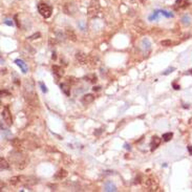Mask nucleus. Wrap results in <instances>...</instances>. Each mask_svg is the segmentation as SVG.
Listing matches in <instances>:
<instances>
[{
  "instance_id": "f257e3e1",
  "label": "nucleus",
  "mask_w": 192,
  "mask_h": 192,
  "mask_svg": "<svg viewBox=\"0 0 192 192\" xmlns=\"http://www.w3.org/2000/svg\"><path fill=\"white\" fill-rule=\"evenodd\" d=\"M143 187L146 191H158V183L153 176H148L143 180Z\"/></svg>"
},
{
  "instance_id": "f03ea898",
  "label": "nucleus",
  "mask_w": 192,
  "mask_h": 192,
  "mask_svg": "<svg viewBox=\"0 0 192 192\" xmlns=\"http://www.w3.org/2000/svg\"><path fill=\"white\" fill-rule=\"evenodd\" d=\"M38 12L40 13L42 17L44 18H49L52 16L53 9L51 5H48L46 3H39L38 4Z\"/></svg>"
},
{
  "instance_id": "7ed1b4c3",
  "label": "nucleus",
  "mask_w": 192,
  "mask_h": 192,
  "mask_svg": "<svg viewBox=\"0 0 192 192\" xmlns=\"http://www.w3.org/2000/svg\"><path fill=\"white\" fill-rule=\"evenodd\" d=\"M2 118H3L4 122L7 124V125H12L13 124V118H12V113H11L10 107L4 106L3 110H2Z\"/></svg>"
},
{
  "instance_id": "20e7f679",
  "label": "nucleus",
  "mask_w": 192,
  "mask_h": 192,
  "mask_svg": "<svg viewBox=\"0 0 192 192\" xmlns=\"http://www.w3.org/2000/svg\"><path fill=\"white\" fill-rule=\"evenodd\" d=\"M26 180H28L26 176H23V175H17V176L11 178L9 183H10L12 186H18V185H20V184H23V183L28 182Z\"/></svg>"
},
{
  "instance_id": "39448f33",
  "label": "nucleus",
  "mask_w": 192,
  "mask_h": 192,
  "mask_svg": "<svg viewBox=\"0 0 192 192\" xmlns=\"http://www.w3.org/2000/svg\"><path fill=\"white\" fill-rule=\"evenodd\" d=\"M100 10V5L98 1H93V3L90 4L87 9V13H88L89 16H96L98 14V12Z\"/></svg>"
},
{
  "instance_id": "423d86ee",
  "label": "nucleus",
  "mask_w": 192,
  "mask_h": 192,
  "mask_svg": "<svg viewBox=\"0 0 192 192\" xmlns=\"http://www.w3.org/2000/svg\"><path fill=\"white\" fill-rule=\"evenodd\" d=\"M25 99H26V102H28L30 105H33V106L39 105L37 95L35 93H28V95H26V97H25Z\"/></svg>"
},
{
  "instance_id": "0eeeda50",
  "label": "nucleus",
  "mask_w": 192,
  "mask_h": 192,
  "mask_svg": "<svg viewBox=\"0 0 192 192\" xmlns=\"http://www.w3.org/2000/svg\"><path fill=\"white\" fill-rule=\"evenodd\" d=\"M76 60L79 62V64L81 65H85V64H88V57L84 54V53L78 52L76 54Z\"/></svg>"
},
{
  "instance_id": "6e6552de",
  "label": "nucleus",
  "mask_w": 192,
  "mask_h": 192,
  "mask_svg": "<svg viewBox=\"0 0 192 192\" xmlns=\"http://www.w3.org/2000/svg\"><path fill=\"white\" fill-rule=\"evenodd\" d=\"M93 101H95V96L93 93H86L81 98V102L84 105H88V104L93 103Z\"/></svg>"
},
{
  "instance_id": "1a4fd4ad",
  "label": "nucleus",
  "mask_w": 192,
  "mask_h": 192,
  "mask_svg": "<svg viewBox=\"0 0 192 192\" xmlns=\"http://www.w3.org/2000/svg\"><path fill=\"white\" fill-rule=\"evenodd\" d=\"M52 69H53L54 75L57 77V79H60L62 76H63V74H64V70H63V68H62L61 66H59V65H53Z\"/></svg>"
},
{
  "instance_id": "9d476101",
  "label": "nucleus",
  "mask_w": 192,
  "mask_h": 192,
  "mask_svg": "<svg viewBox=\"0 0 192 192\" xmlns=\"http://www.w3.org/2000/svg\"><path fill=\"white\" fill-rule=\"evenodd\" d=\"M189 5L188 0H176L175 1V7L178 10H184Z\"/></svg>"
},
{
  "instance_id": "9b49d317",
  "label": "nucleus",
  "mask_w": 192,
  "mask_h": 192,
  "mask_svg": "<svg viewBox=\"0 0 192 192\" xmlns=\"http://www.w3.org/2000/svg\"><path fill=\"white\" fill-rule=\"evenodd\" d=\"M65 36L68 40H70V41H74V42L77 41V35L75 34V32L72 31V28H66Z\"/></svg>"
},
{
  "instance_id": "f8f14e48",
  "label": "nucleus",
  "mask_w": 192,
  "mask_h": 192,
  "mask_svg": "<svg viewBox=\"0 0 192 192\" xmlns=\"http://www.w3.org/2000/svg\"><path fill=\"white\" fill-rule=\"evenodd\" d=\"M12 145H13L18 151H21L23 149V144H22L20 139H18V137H15V139L12 140Z\"/></svg>"
},
{
  "instance_id": "ddd939ff",
  "label": "nucleus",
  "mask_w": 192,
  "mask_h": 192,
  "mask_svg": "<svg viewBox=\"0 0 192 192\" xmlns=\"http://www.w3.org/2000/svg\"><path fill=\"white\" fill-rule=\"evenodd\" d=\"M67 176V171H66L65 169H60L58 172H56L55 174V178L56 180H63V178H65Z\"/></svg>"
},
{
  "instance_id": "4468645a",
  "label": "nucleus",
  "mask_w": 192,
  "mask_h": 192,
  "mask_svg": "<svg viewBox=\"0 0 192 192\" xmlns=\"http://www.w3.org/2000/svg\"><path fill=\"white\" fill-rule=\"evenodd\" d=\"M15 63L20 67L22 72H24V74L28 72V65H26V63H24L22 60H20V59H16V60H15Z\"/></svg>"
},
{
  "instance_id": "2eb2a0df",
  "label": "nucleus",
  "mask_w": 192,
  "mask_h": 192,
  "mask_svg": "<svg viewBox=\"0 0 192 192\" xmlns=\"http://www.w3.org/2000/svg\"><path fill=\"white\" fill-rule=\"evenodd\" d=\"M160 144H161V139L160 137H156V135L152 137V140H151V151L155 150Z\"/></svg>"
},
{
  "instance_id": "dca6fc26",
  "label": "nucleus",
  "mask_w": 192,
  "mask_h": 192,
  "mask_svg": "<svg viewBox=\"0 0 192 192\" xmlns=\"http://www.w3.org/2000/svg\"><path fill=\"white\" fill-rule=\"evenodd\" d=\"M60 87H61L62 91L65 93L67 97L70 95V86H69L68 83H62V84H60Z\"/></svg>"
},
{
  "instance_id": "f3484780",
  "label": "nucleus",
  "mask_w": 192,
  "mask_h": 192,
  "mask_svg": "<svg viewBox=\"0 0 192 192\" xmlns=\"http://www.w3.org/2000/svg\"><path fill=\"white\" fill-rule=\"evenodd\" d=\"M105 191H107V192L117 191V187L113 185L111 182H106L105 183Z\"/></svg>"
},
{
  "instance_id": "a211bd4d",
  "label": "nucleus",
  "mask_w": 192,
  "mask_h": 192,
  "mask_svg": "<svg viewBox=\"0 0 192 192\" xmlns=\"http://www.w3.org/2000/svg\"><path fill=\"white\" fill-rule=\"evenodd\" d=\"M0 167H1V170L10 168V164L7 163V160H5L4 158H1V160H0Z\"/></svg>"
},
{
  "instance_id": "6ab92c4d",
  "label": "nucleus",
  "mask_w": 192,
  "mask_h": 192,
  "mask_svg": "<svg viewBox=\"0 0 192 192\" xmlns=\"http://www.w3.org/2000/svg\"><path fill=\"white\" fill-rule=\"evenodd\" d=\"M85 79H86V81L88 80V81H89V82H90V83H93V84H95V83L97 82V76L95 75V74H91V75L86 76Z\"/></svg>"
},
{
  "instance_id": "aec40b11",
  "label": "nucleus",
  "mask_w": 192,
  "mask_h": 192,
  "mask_svg": "<svg viewBox=\"0 0 192 192\" xmlns=\"http://www.w3.org/2000/svg\"><path fill=\"white\" fill-rule=\"evenodd\" d=\"M172 137H173V133L172 132H166V133L163 134V140L165 142H169V141L171 140Z\"/></svg>"
},
{
  "instance_id": "412c9836",
  "label": "nucleus",
  "mask_w": 192,
  "mask_h": 192,
  "mask_svg": "<svg viewBox=\"0 0 192 192\" xmlns=\"http://www.w3.org/2000/svg\"><path fill=\"white\" fill-rule=\"evenodd\" d=\"M161 45H162V46H165V47H168V46H171V45H172V41H171V40H169V39L162 40Z\"/></svg>"
},
{
  "instance_id": "4be33fe9",
  "label": "nucleus",
  "mask_w": 192,
  "mask_h": 192,
  "mask_svg": "<svg viewBox=\"0 0 192 192\" xmlns=\"http://www.w3.org/2000/svg\"><path fill=\"white\" fill-rule=\"evenodd\" d=\"M190 21H191V18H190V16H188V15H185V16L182 18V22L183 24H185V25L190 24Z\"/></svg>"
},
{
  "instance_id": "5701e85b",
  "label": "nucleus",
  "mask_w": 192,
  "mask_h": 192,
  "mask_svg": "<svg viewBox=\"0 0 192 192\" xmlns=\"http://www.w3.org/2000/svg\"><path fill=\"white\" fill-rule=\"evenodd\" d=\"M39 85L41 86V89H42V91H43V93H47V91H48V90H47V87H46V86L44 85V83H43V82H40V83H39Z\"/></svg>"
},
{
  "instance_id": "b1692460",
  "label": "nucleus",
  "mask_w": 192,
  "mask_h": 192,
  "mask_svg": "<svg viewBox=\"0 0 192 192\" xmlns=\"http://www.w3.org/2000/svg\"><path fill=\"white\" fill-rule=\"evenodd\" d=\"M40 36H41L40 33H36V34H34L33 36H31L30 39H38V38H40Z\"/></svg>"
},
{
  "instance_id": "393cba45",
  "label": "nucleus",
  "mask_w": 192,
  "mask_h": 192,
  "mask_svg": "<svg viewBox=\"0 0 192 192\" xmlns=\"http://www.w3.org/2000/svg\"><path fill=\"white\" fill-rule=\"evenodd\" d=\"M173 70H174V67H171V68H168V69H167V70H166V72H164V75H168V74H170V72H173Z\"/></svg>"
},
{
  "instance_id": "a878e982",
  "label": "nucleus",
  "mask_w": 192,
  "mask_h": 192,
  "mask_svg": "<svg viewBox=\"0 0 192 192\" xmlns=\"http://www.w3.org/2000/svg\"><path fill=\"white\" fill-rule=\"evenodd\" d=\"M187 149H188L190 155H192V146H191V145H188V146H187Z\"/></svg>"
},
{
  "instance_id": "bb28decb",
  "label": "nucleus",
  "mask_w": 192,
  "mask_h": 192,
  "mask_svg": "<svg viewBox=\"0 0 192 192\" xmlns=\"http://www.w3.org/2000/svg\"><path fill=\"white\" fill-rule=\"evenodd\" d=\"M172 86H173V87H174V89H176V90L181 88V87H180V85H178V84H175V83H173V84H172Z\"/></svg>"
},
{
  "instance_id": "cd10ccee",
  "label": "nucleus",
  "mask_w": 192,
  "mask_h": 192,
  "mask_svg": "<svg viewBox=\"0 0 192 192\" xmlns=\"http://www.w3.org/2000/svg\"><path fill=\"white\" fill-rule=\"evenodd\" d=\"M5 24H7V25H13V22H11V20H7L5 21Z\"/></svg>"
},
{
  "instance_id": "c85d7f7f",
  "label": "nucleus",
  "mask_w": 192,
  "mask_h": 192,
  "mask_svg": "<svg viewBox=\"0 0 192 192\" xmlns=\"http://www.w3.org/2000/svg\"><path fill=\"white\" fill-rule=\"evenodd\" d=\"M52 58L54 59V60H56V59H57V56H56V53H55V52L53 53V56H52Z\"/></svg>"
},
{
  "instance_id": "c756f323",
  "label": "nucleus",
  "mask_w": 192,
  "mask_h": 192,
  "mask_svg": "<svg viewBox=\"0 0 192 192\" xmlns=\"http://www.w3.org/2000/svg\"><path fill=\"white\" fill-rule=\"evenodd\" d=\"M125 148H126V149H129V150H130V146H128V145H127V144H125Z\"/></svg>"
},
{
  "instance_id": "7c9ffc66",
  "label": "nucleus",
  "mask_w": 192,
  "mask_h": 192,
  "mask_svg": "<svg viewBox=\"0 0 192 192\" xmlns=\"http://www.w3.org/2000/svg\"><path fill=\"white\" fill-rule=\"evenodd\" d=\"M99 89H100L99 86H98V87H93V90H95V91H96V90H99Z\"/></svg>"
},
{
  "instance_id": "2f4dec72",
  "label": "nucleus",
  "mask_w": 192,
  "mask_h": 192,
  "mask_svg": "<svg viewBox=\"0 0 192 192\" xmlns=\"http://www.w3.org/2000/svg\"><path fill=\"white\" fill-rule=\"evenodd\" d=\"M189 124H190V125H191V126H192V119H191V120H190V122H189Z\"/></svg>"
},
{
  "instance_id": "473e14b6",
  "label": "nucleus",
  "mask_w": 192,
  "mask_h": 192,
  "mask_svg": "<svg viewBox=\"0 0 192 192\" xmlns=\"http://www.w3.org/2000/svg\"><path fill=\"white\" fill-rule=\"evenodd\" d=\"M190 72H191V74H192V69H191V70H190Z\"/></svg>"
}]
</instances>
